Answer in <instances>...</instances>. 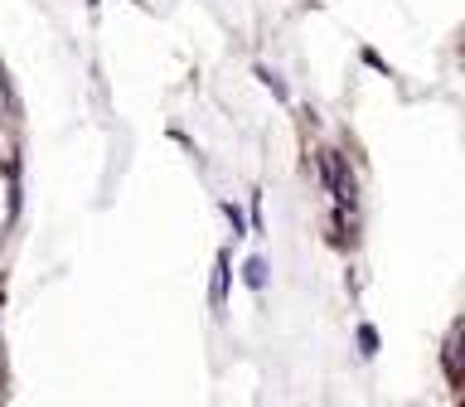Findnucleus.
Segmentation results:
<instances>
[{
	"instance_id": "nucleus-7",
	"label": "nucleus",
	"mask_w": 465,
	"mask_h": 407,
	"mask_svg": "<svg viewBox=\"0 0 465 407\" xmlns=\"http://www.w3.org/2000/svg\"><path fill=\"white\" fill-rule=\"evenodd\" d=\"M87 5H97V0H87Z\"/></svg>"
},
{
	"instance_id": "nucleus-3",
	"label": "nucleus",
	"mask_w": 465,
	"mask_h": 407,
	"mask_svg": "<svg viewBox=\"0 0 465 407\" xmlns=\"http://www.w3.org/2000/svg\"><path fill=\"white\" fill-rule=\"evenodd\" d=\"M242 282L252 286V291H262V286H267V262H262V257H247V262H242Z\"/></svg>"
},
{
	"instance_id": "nucleus-6",
	"label": "nucleus",
	"mask_w": 465,
	"mask_h": 407,
	"mask_svg": "<svg viewBox=\"0 0 465 407\" xmlns=\"http://www.w3.org/2000/svg\"><path fill=\"white\" fill-rule=\"evenodd\" d=\"M257 78H262V83H267V87H272V93H276V97H282V102H286V83H282V78H276V73H272V68H257Z\"/></svg>"
},
{
	"instance_id": "nucleus-4",
	"label": "nucleus",
	"mask_w": 465,
	"mask_h": 407,
	"mask_svg": "<svg viewBox=\"0 0 465 407\" xmlns=\"http://www.w3.org/2000/svg\"><path fill=\"white\" fill-rule=\"evenodd\" d=\"M359 354H363V359L378 354V330H373V325H359Z\"/></svg>"
},
{
	"instance_id": "nucleus-2",
	"label": "nucleus",
	"mask_w": 465,
	"mask_h": 407,
	"mask_svg": "<svg viewBox=\"0 0 465 407\" xmlns=\"http://www.w3.org/2000/svg\"><path fill=\"white\" fill-rule=\"evenodd\" d=\"M228 276H232V267H228V253H218V262H213V276H209V305L218 315H223V305H228Z\"/></svg>"
},
{
	"instance_id": "nucleus-1",
	"label": "nucleus",
	"mask_w": 465,
	"mask_h": 407,
	"mask_svg": "<svg viewBox=\"0 0 465 407\" xmlns=\"http://www.w3.org/2000/svg\"><path fill=\"white\" fill-rule=\"evenodd\" d=\"M320 180L330 184V194H334V204H340V209H344V204H354V174L344 170V155H340V151H325V155H320Z\"/></svg>"
},
{
	"instance_id": "nucleus-5",
	"label": "nucleus",
	"mask_w": 465,
	"mask_h": 407,
	"mask_svg": "<svg viewBox=\"0 0 465 407\" xmlns=\"http://www.w3.org/2000/svg\"><path fill=\"white\" fill-rule=\"evenodd\" d=\"M223 218L232 223V238H242V233H247V223H242V209H238V204H223Z\"/></svg>"
}]
</instances>
